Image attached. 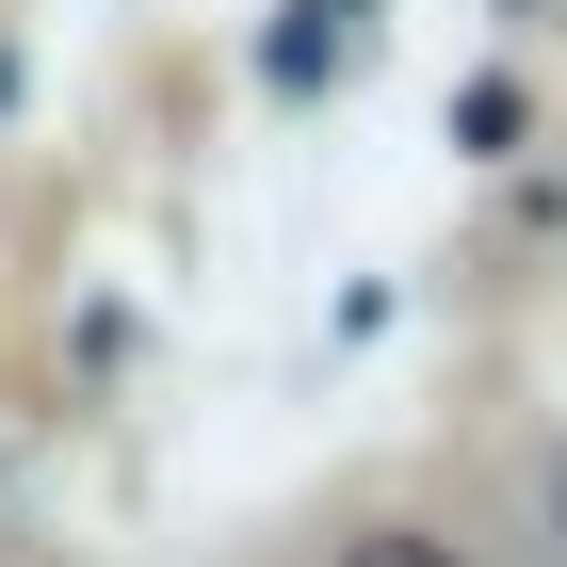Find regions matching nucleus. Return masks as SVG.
<instances>
[{
    "instance_id": "1",
    "label": "nucleus",
    "mask_w": 567,
    "mask_h": 567,
    "mask_svg": "<svg viewBox=\"0 0 567 567\" xmlns=\"http://www.w3.org/2000/svg\"><path fill=\"white\" fill-rule=\"evenodd\" d=\"M341 567H454V551H437V535H357Z\"/></svg>"
}]
</instances>
